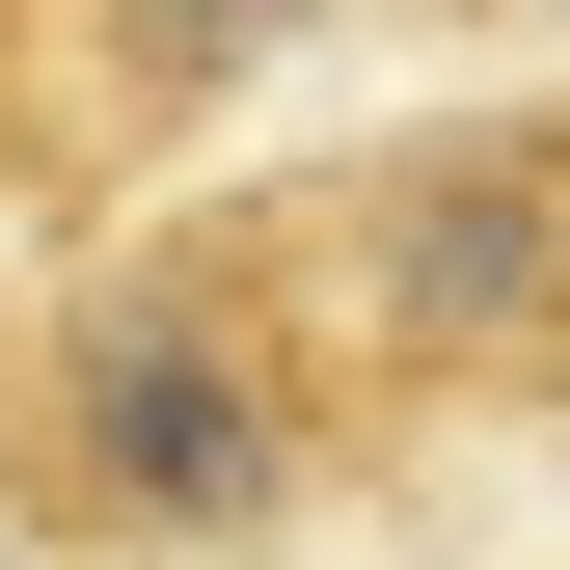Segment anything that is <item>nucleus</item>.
Here are the masks:
<instances>
[{"mask_svg": "<svg viewBox=\"0 0 570 570\" xmlns=\"http://www.w3.org/2000/svg\"><path fill=\"white\" fill-rule=\"evenodd\" d=\"M381 489L299 299V190H164L0 299V543L28 570H245Z\"/></svg>", "mask_w": 570, "mask_h": 570, "instance_id": "obj_1", "label": "nucleus"}, {"mask_svg": "<svg viewBox=\"0 0 570 570\" xmlns=\"http://www.w3.org/2000/svg\"><path fill=\"white\" fill-rule=\"evenodd\" d=\"M272 190H299V299H326V381L381 462L570 407V82H435Z\"/></svg>", "mask_w": 570, "mask_h": 570, "instance_id": "obj_2", "label": "nucleus"}]
</instances>
